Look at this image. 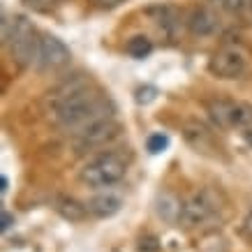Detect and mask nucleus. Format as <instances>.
<instances>
[{
    "label": "nucleus",
    "mask_w": 252,
    "mask_h": 252,
    "mask_svg": "<svg viewBox=\"0 0 252 252\" xmlns=\"http://www.w3.org/2000/svg\"><path fill=\"white\" fill-rule=\"evenodd\" d=\"M51 114H54V121L74 137L77 132L86 130L93 123L111 118L114 116V104L102 93L95 91L93 86H88L84 91L74 93L72 97L63 99L61 104H56L51 109Z\"/></svg>",
    "instance_id": "1"
},
{
    "label": "nucleus",
    "mask_w": 252,
    "mask_h": 252,
    "mask_svg": "<svg viewBox=\"0 0 252 252\" xmlns=\"http://www.w3.org/2000/svg\"><path fill=\"white\" fill-rule=\"evenodd\" d=\"M127 171V158L118 151H109V153H99L97 158L88 160L79 171V181L88 188H111L121 181Z\"/></svg>",
    "instance_id": "2"
},
{
    "label": "nucleus",
    "mask_w": 252,
    "mask_h": 252,
    "mask_svg": "<svg viewBox=\"0 0 252 252\" xmlns=\"http://www.w3.org/2000/svg\"><path fill=\"white\" fill-rule=\"evenodd\" d=\"M12 37H9V56L19 67H31L37 63L39 54V35L26 16H12Z\"/></svg>",
    "instance_id": "3"
},
{
    "label": "nucleus",
    "mask_w": 252,
    "mask_h": 252,
    "mask_svg": "<svg viewBox=\"0 0 252 252\" xmlns=\"http://www.w3.org/2000/svg\"><path fill=\"white\" fill-rule=\"evenodd\" d=\"M218 208H220V197L213 190H201L188 201H183V213H181L178 224L185 229L201 227L218 213Z\"/></svg>",
    "instance_id": "4"
},
{
    "label": "nucleus",
    "mask_w": 252,
    "mask_h": 252,
    "mask_svg": "<svg viewBox=\"0 0 252 252\" xmlns=\"http://www.w3.org/2000/svg\"><path fill=\"white\" fill-rule=\"evenodd\" d=\"M248 67V56L241 46H222L218 49L211 61H208V69L211 74L220 79H236L241 77Z\"/></svg>",
    "instance_id": "5"
},
{
    "label": "nucleus",
    "mask_w": 252,
    "mask_h": 252,
    "mask_svg": "<svg viewBox=\"0 0 252 252\" xmlns=\"http://www.w3.org/2000/svg\"><path fill=\"white\" fill-rule=\"evenodd\" d=\"M69 58H72V54L63 39H58L56 35H42L37 63H35L39 72H58L67 65Z\"/></svg>",
    "instance_id": "6"
},
{
    "label": "nucleus",
    "mask_w": 252,
    "mask_h": 252,
    "mask_svg": "<svg viewBox=\"0 0 252 252\" xmlns=\"http://www.w3.org/2000/svg\"><path fill=\"white\" fill-rule=\"evenodd\" d=\"M118 134V123L116 118H104V121H97L88 125L86 130L77 132L74 134V144H77L79 151H91V148H97V146H104L107 141Z\"/></svg>",
    "instance_id": "7"
},
{
    "label": "nucleus",
    "mask_w": 252,
    "mask_h": 252,
    "mask_svg": "<svg viewBox=\"0 0 252 252\" xmlns=\"http://www.w3.org/2000/svg\"><path fill=\"white\" fill-rule=\"evenodd\" d=\"M188 28L194 37H211L220 28V16L213 7L199 5L197 9H192L190 19H188Z\"/></svg>",
    "instance_id": "8"
},
{
    "label": "nucleus",
    "mask_w": 252,
    "mask_h": 252,
    "mask_svg": "<svg viewBox=\"0 0 252 252\" xmlns=\"http://www.w3.org/2000/svg\"><path fill=\"white\" fill-rule=\"evenodd\" d=\"M121 208H123V199L111 190L99 192V194H95V197L88 201V211H91V215L93 218H99V220L114 218Z\"/></svg>",
    "instance_id": "9"
},
{
    "label": "nucleus",
    "mask_w": 252,
    "mask_h": 252,
    "mask_svg": "<svg viewBox=\"0 0 252 252\" xmlns=\"http://www.w3.org/2000/svg\"><path fill=\"white\" fill-rule=\"evenodd\" d=\"M155 213L167 224H178L181 213H183V201L176 197L174 192H160L155 199Z\"/></svg>",
    "instance_id": "10"
},
{
    "label": "nucleus",
    "mask_w": 252,
    "mask_h": 252,
    "mask_svg": "<svg viewBox=\"0 0 252 252\" xmlns=\"http://www.w3.org/2000/svg\"><path fill=\"white\" fill-rule=\"evenodd\" d=\"M88 86H93L91 79H88V77H81V74H77V77H72V79H65L63 84L56 86L54 91H49V95H46V104L54 109L56 104H61L63 99L72 97L74 93L84 91V88H88Z\"/></svg>",
    "instance_id": "11"
},
{
    "label": "nucleus",
    "mask_w": 252,
    "mask_h": 252,
    "mask_svg": "<svg viewBox=\"0 0 252 252\" xmlns=\"http://www.w3.org/2000/svg\"><path fill=\"white\" fill-rule=\"evenodd\" d=\"M54 208H56V213L61 215L63 220H67V222H84L86 218L91 215V211H88V204H81L79 199L67 197V194L56 197Z\"/></svg>",
    "instance_id": "12"
},
{
    "label": "nucleus",
    "mask_w": 252,
    "mask_h": 252,
    "mask_svg": "<svg viewBox=\"0 0 252 252\" xmlns=\"http://www.w3.org/2000/svg\"><path fill=\"white\" fill-rule=\"evenodd\" d=\"M234 99H224V97H215L206 104L208 118L213 121L215 127L220 130H231V116H234Z\"/></svg>",
    "instance_id": "13"
},
{
    "label": "nucleus",
    "mask_w": 252,
    "mask_h": 252,
    "mask_svg": "<svg viewBox=\"0 0 252 252\" xmlns=\"http://www.w3.org/2000/svg\"><path fill=\"white\" fill-rule=\"evenodd\" d=\"M183 137L197 153H208L211 146H213V141H211V137H208V132L204 130L201 125H197V123H188V125H185Z\"/></svg>",
    "instance_id": "14"
},
{
    "label": "nucleus",
    "mask_w": 252,
    "mask_h": 252,
    "mask_svg": "<svg viewBox=\"0 0 252 252\" xmlns=\"http://www.w3.org/2000/svg\"><path fill=\"white\" fill-rule=\"evenodd\" d=\"M231 130H252V104L250 102H236L234 104Z\"/></svg>",
    "instance_id": "15"
},
{
    "label": "nucleus",
    "mask_w": 252,
    "mask_h": 252,
    "mask_svg": "<svg viewBox=\"0 0 252 252\" xmlns=\"http://www.w3.org/2000/svg\"><path fill=\"white\" fill-rule=\"evenodd\" d=\"M125 51L132 56V58H146V56H151L153 51V42L146 37V35H134V37L127 39V44H125Z\"/></svg>",
    "instance_id": "16"
},
{
    "label": "nucleus",
    "mask_w": 252,
    "mask_h": 252,
    "mask_svg": "<svg viewBox=\"0 0 252 252\" xmlns=\"http://www.w3.org/2000/svg\"><path fill=\"white\" fill-rule=\"evenodd\" d=\"M224 7L245 23H252V0H224Z\"/></svg>",
    "instance_id": "17"
},
{
    "label": "nucleus",
    "mask_w": 252,
    "mask_h": 252,
    "mask_svg": "<svg viewBox=\"0 0 252 252\" xmlns=\"http://www.w3.org/2000/svg\"><path fill=\"white\" fill-rule=\"evenodd\" d=\"M146 148H148V153H162V151H167L169 148V137L167 134H162V132H158V134H151L148 137V141H146Z\"/></svg>",
    "instance_id": "18"
},
{
    "label": "nucleus",
    "mask_w": 252,
    "mask_h": 252,
    "mask_svg": "<svg viewBox=\"0 0 252 252\" xmlns=\"http://www.w3.org/2000/svg\"><path fill=\"white\" fill-rule=\"evenodd\" d=\"M162 245H160V238L153 236V234H146V236L139 238L137 243V252H160Z\"/></svg>",
    "instance_id": "19"
},
{
    "label": "nucleus",
    "mask_w": 252,
    "mask_h": 252,
    "mask_svg": "<svg viewBox=\"0 0 252 252\" xmlns=\"http://www.w3.org/2000/svg\"><path fill=\"white\" fill-rule=\"evenodd\" d=\"M26 7H31L32 12H42V14H46V12H51V9L58 5V0H21Z\"/></svg>",
    "instance_id": "20"
},
{
    "label": "nucleus",
    "mask_w": 252,
    "mask_h": 252,
    "mask_svg": "<svg viewBox=\"0 0 252 252\" xmlns=\"http://www.w3.org/2000/svg\"><path fill=\"white\" fill-rule=\"evenodd\" d=\"M155 97H158V91H155L153 86H144V88H139L137 95H134V99H137V104H151V102H155Z\"/></svg>",
    "instance_id": "21"
},
{
    "label": "nucleus",
    "mask_w": 252,
    "mask_h": 252,
    "mask_svg": "<svg viewBox=\"0 0 252 252\" xmlns=\"http://www.w3.org/2000/svg\"><path fill=\"white\" fill-rule=\"evenodd\" d=\"M12 19L7 14H2V21H0V35H2V44H7L9 37H12Z\"/></svg>",
    "instance_id": "22"
},
{
    "label": "nucleus",
    "mask_w": 252,
    "mask_h": 252,
    "mask_svg": "<svg viewBox=\"0 0 252 252\" xmlns=\"http://www.w3.org/2000/svg\"><path fill=\"white\" fill-rule=\"evenodd\" d=\"M241 234L248 238H252V211L243 218V222H241Z\"/></svg>",
    "instance_id": "23"
},
{
    "label": "nucleus",
    "mask_w": 252,
    "mask_h": 252,
    "mask_svg": "<svg viewBox=\"0 0 252 252\" xmlns=\"http://www.w3.org/2000/svg\"><path fill=\"white\" fill-rule=\"evenodd\" d=\"M12 224H14V215L7 213V211H2V213H0V229L7 231Z\"/></svg>",
    "instance_id": "24"
},
{
    "label": "nucleus",
    "mask_w": 252,
    "mask_h": 252,
    "mask_svg": "<svg viewBox=\"0 0 252 252\" xmlns=\"http://www.w3.org/2000/svg\"><path fill=\"white\" fill-rule=\"evenodd\" d=\"M93 2H97L99 7H116V5L123 2V0H93Z\"/></svg>",
    "instance_id": "25"
},
{
    "label": "nucleus",
    "mask_w": 252,
    "mask_h": 252,
    "mask_svg": "<svg viewBox=\"0 0 252 252\" xmlns=\"http://www.w3.org/2000/svg\"><path fill=\"white\" fill-rule=\"evenodd\" d=\"M7 185H9L7 176H0V192H2V194H5V192H7Z\"/></svg>",
    "instance_id": "26"
}]
</instances>
